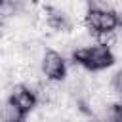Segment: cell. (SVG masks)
<instances>
[{"label": "cell", "mask_w": 122, "mask_h": 122, "mask_svg": "<svg viewBox=\"0 0 122 122\" xmlns=\"http://www.w3.org/2000/svg\"><path fill=\"white\" fill-rule=\"evenodd\" d=\"M74 65H80L88 71H103L114 65V53L107 46H90V48H76L72 51Z\"/></svg>", "instance_id": "cell-1"}, {"label": "cell", "mask_w": 122, "mask_h": 122, "mask_svg": "<svg viewBox=\"0 0 122 122\" xmlns=\"http://www.w3.org/2000/svg\"><path fill=\"white\" fill-rule=\"evenodd\" d=\"M84 21H86V27L92 34L97 30H114L116 27H120V19L114 10H105V11L88 10Z\"/></svg>", "instance_id": "cell-2"}, {"label": "cell", "mask_w": 122, "mask_h": 122, "mask_svg": "<svg viewBox=\"0 0 122 122\" xmlns=\"http://www.w3.org/2000/svg\"><path fill=\"white\" fill-rule=\"evenodd\" d=\"M42 72L48 80L61 82L67 76V63H65L63 55L57 53L55 50H46V53L42 57Z\"/></svg>", "instance_id": "cell-3"}, {"label": "cell", "mask_w": 122, "mask_h": 122, "mask_svg": "<svg viewBox=\"0 0 122 122\" xmlns=\"http://www.w3.org/2000/svg\"><path fill=\"white\" fill-rule=\"evenodd\" d=\"M8 103L19 107V109L25 111V112H30V111L36 107V103H38V93H36L30 86L19 84V86H15V88L11 90V93H10V97H8Z\"/></svg>", "instance_id": "cell-4"}, {"label": "cell", "mask_w": 122, "mask_h": 122, "mask_svg": "<svg viewBox=\"0 0 122 122\" xmlns=\"http://www.w3.org/2000/svg\"><path fill=\"white\" fill-rule=\"evenodd\" d=\"M46 23H48L50 29L61 30V32H65V30L71 29V21L67 19V15L61 10L53 8V6H46Z\"/></svg>", "instance_id": "cell-5"}, {"label": "cell", "mask_w": 122, "mask_h": 122, "mask_svg": "<svg viewBox=\"0 0 122 122\" xmlns=\"http://www.w3.org/2000/svg\"><path fill=\"white\" fill-rule=\"evenodd\" d=\"M27 118V112L21 111L19 107L11 105V103H6V107L2 109V120L4 122H23Z\"/></svg>", "instance_id": "cell-6"}, {"label": "cell", "mask_w": 122, "mask_h": 122, "mask_svg": "<svg viewBox=\"0 0 122 122\" xmlns=\"http://www.w3.org/2000/svg\"><path fill=\"white\" fill-rule=\"evenodd\" d=\"M93 36H95L97 44L107 46V48H112L116 44V40H118V36H116L114 30H97V32H93Z\"/></svg>", "instance_id": "cell-7"}, {"label": "cell", "mask_w": 122, "mask_h": 122, "mask_svg": "<svg viewBox=\"0 0 122 122\" xmlns=\"http://www.w3.org/2000/svg\"><path fill=\"white\" fill-rule=\"evenodd\" d=\"M107 118L114 122H122V103H112L107 112Z\"/></svg>", "instance_id": "cell-8"}, {"label": "cell", "mask_w": 122, "mask_h": 122, "mask_svg": "<svg viewBox=\"0 0 122 122\" xmlns=\"http://www.w3.org/2000/svg\"><path fill=\"white\" fill-rule=\"evenodd\" d=\"M88 4V10H95V11H105V10H111L107 0H86Z\"/></svg>", "instance_id": "cell-9"}, {"label": "cell", "mask_w": 122, "mask_h": 122, "mask_svg": "<svg viewBox=\"0 0 122 122\" xmlns=\"http://www.w3.org/2000/svg\"><path fill=\"white\" fill-rule=\"evenodd\" d=\"M112 90H114L118 95H122V71H118V72L112 76Z\"/></svg>", "instance_id": "cell-10"}]
</instances>
